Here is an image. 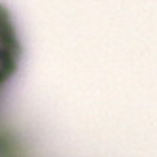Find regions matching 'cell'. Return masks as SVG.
<instances>
[{
    "label": "cell",
    "mask_w": 157,
    "mask_h": 157,
    "mask_svg": "<svg viewBox=\"0 0 157 157\" xmlns=\"http://www.w3.org/2000/svg\"><path fill=\"white\" fill-rule=\"evenodd\" d=\"M23 44H21L17 27L13 23L12 12L0 2V98L21 66Z\"/></svg>",
    "instance_id": "obj_1"
},
{
    "label": "cell",
    "mask_w": 157,
    "mask_h": 157,
    "mask_svg": "<svg viewBox=\"0 0 157 157\" xmlns=\"http://www.w3.org/2000/svg\"><path fill=\"white\" fill-rule=\"evenodd\" d=\"M0 157H29L21 138L4 123H0Z\"/></svg>",
    "instance_id": "obj_2"
}]
</instances>
